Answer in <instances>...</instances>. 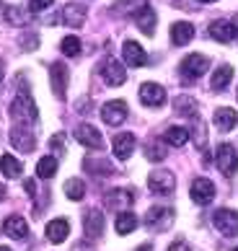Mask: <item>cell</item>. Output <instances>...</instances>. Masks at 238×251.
<instances>
[{
  "label": "cell",
  "instance_id": "obj_1",
  "mask_svg": "<svg viewBox=\"0 0 238 251\" xmlns=\"http://www.w3.org/2000/svg\"><path fill=\"white\" fill-rule=\"evenodd\" d=\"M11 117L16 119L18 125H34L36 119H39V111H36V104H34V99L29 96V91H21V94L13 99Z\"/></svg>",
  "mask_w": 238,
  "mask_h": 251
},
{
  "label": "cell",
  "instance_id": "obj_2",
  "mask_svg": "<svg viewBox=\"0 0 238 251\" xmlns=\"http://www.w3.org/2000/svg\"><path fill=\"white\" fill-rule=\"evenodd\" d=\"M215 163H217V169H220L223 176H233V174L238 171V153H236V148H233L231 143L217 145Z\"/></svg>",
  "mask_w": 238,
  "mask_h": 251
},
{
  "label": "cell",
  "instance_id": "obj_3",
  "mask_svg": "<svg viewBox=\"0 0 238 251\" xmlns=\"http://www.w3.org/2000/svg\"><path fill=\"white\" fill-rule=\"evenodd\" d=\"M148 187H150L153 194L166 197V194H171L173 187H176V179H173V174L166 171V169H155V171H150V176H148Z\"/></svg>",
  "mask_w": 238,
  "mask_h": 251
},
{
  "label": "cell",
  "instance_id": "obj_4",
  "mask_svg": "<svg viewBox=\"0 0 238 251\" xmlns=\"http://www.w3.org/2000/svg\"><path fill=\"white\" fill-rule=\"evenodd\" d=\"M213 226L220 230L223 236H236V233H238V212H236V210H228V207L215 210Z\"/></svg>",
  "mask_w": 238,
  "mask_h": 251
},
{
  "label": "cell",
  "instance_id": "obj_5",
  "mask_svg": "<svg viewBox=\"0 0 238 251\" xmlns=\"http://www.w3.org/2000/svg\"><path fill=\"white\" fill-rule=\"evenodd\" d=\"M173 223V210L171 207H150L148 212H145V226H148L150 230H166L171 228Z\"/></svg>",
  "mask_w": 238,
  "mask_h": 251
},
{
  "label": "cell",
  "instance_id": "obj_6",
  "mask_svg": "<svg viewBox=\"0 0 238 251\" xmlns=\"http://www.w3.org/2000/svg\"><path fill=\"white\" fill-rule=\"evenodd\" d=\"M207 73V57L205 54H187L184 60H181V75L187 80H197L199 75H205Z\"/></svg>",
  "mask_w": 238,
  "mask_h": 251
},
{
  "label": "cell",
  "instance_id": "obj_7",
  "mask_svg": "<svg viewBox=\"0 0 238 251\" xmlns=\"http://www.w3.org/2000/svg\"><path fill=\"white\" fill-rule=\"evenodd\" d=\"M101 75H104V80H106V86L117 88V86H122V83L127 80V70H124L122 62H117L114 57H109V60H104V65H101Z\"/></svg>",
  "mask_w": 238,
  "mask_h": 251
},
{
  "label": "cell",
  "instance_id": "obj_8",
  "mask_svg": "<svg viewBox=\"0 0 238 251\" xmlns=\"http://www.w3.org/2000/svg\"><path fill=\"white\" fill-rule=\"evenodd\" d=\"M135 202V194L130 189H112L104 194V204L109 210H119V212H127L130 204Z\"/></svg>",
  "mask_w": 238,
  "mask_h": 251
},
{
  "label": "cell",
  "instance_id": "obj_9",
  "mask_svg": "<svg viewBox=\"0 0 238 251\" xmlns=\"http://www.w3.org/2000/svg\"><path fill=\"white\" fill-rule=\"evenodd\" d=\"M191 200H194L197 204H210L215 200V184L210 181V179H205V176H199V179H194L191 181Z\"/></svg>",
  "mask_w": 238,
  "mask_h": 251
},
{
  "label": "cell",
  "instance_id": "obj_10",
  "mask_svg": "<svg viewBox=\"0 0 238 251\" xmlns=\"http://www.w3.org/2000/svg\"><path fill=\"white\" fill-rule=\"evenodd\" d=\"M101 119L106 125H112V127L122 125L127 119V104L124 101H109V104L101 106Z\"/></svg>",
  "mask_w": 238,
  "mask_h": 251
},
{
  "label": "cell",
  "instance_id": "obj_11",
  "mask_svg": "<svg viewBox=\"0 0 238 251\" xmlns=\"http://www.w3.org/2000/svg\"><path fill=\"white\" fill-rule=\"evenodd\" d=\"M83 230H86V238L96 241L104 233V212L101 210H88L83 215Z\"/></svg>",
  "mask_w": 238,
  "mask_h": 251
},
{
  "label": "cell",
  "instance_id": "obj_12",
  "mask_svg": "<svg viewBox=\"0 0 238 251\" xmlns=\"http://www.w3.org/2000/svg\"><path fill=\"white\" fill-rule=\"evenodd\" d=\"M11 145L16 148V151H21V153H31L34 151V135L29 132V127H24V125H18L11 129Z\"/></svg>",
  "mask_w": 238,
  "mask_h": 251
},
{
  "label": "cell",
  "instance_id": "obj_13",
  "mask_svg": "<svg viewBox=\"0 0 238 251\" xmlns=\"http://www.w3.org/2000/svg\"><path fill=\"white\" fill-rule=\"evenodd\" d=\"M75 140H78L80 145H86V148H94V151H98V148L104 145L101 132H98L96 127H91V125H80V127H75Z\"/></svg>",
  "mask_w": 238,
  "mask_h": 251
},
{
  "label": "cell",
  "instance_id": "obj_14",
  "mask_svg": "<svg viewBox=\"0 0 238 251\" xmlns=\"http://www.w3.org/2000/svg\"><path fill=\"white\" fill-rule=\"evenodd\" d=\"M140 101L145 106H161L166 101V91L158 83H143L140 86Z\"/></svg>",
  "mask_w": 238,
  "mask_h": 251
},
{
  "label": "cell",
  "instance_id": "obj_15",
  "mask_svg": "<svg viewBox=\"0 0 238 251\" xmlns=\"http://www.w3.org/2000/svg\"><path fill=\"white\" fill-rule=\"evenodd\" d=\"M112 151L119 161H127V158L135 153V135L132 132H119L112 140Z\"/></svg>",
  "mask_w": 238,
  "mask_h": 251
},
{
  "label": "cell",
  "instance_id": "obj_16",
  "mask_svg": "<svg viewBox=\"0 0 238 251\" xmlns=\"http://www.w3.org/2000/svg\"><path fill=\"white\" fill-rule=\"evenodd\" d=\"M49 78H52V91L57 99H65V86H68V68L62 62L49 65Z\"/></svg>",
  "mask_w": 238,
  "mask_h": 251
},
{
  "label": "cell",
  "instance_id": "obj_17",
  "mask_svg": "<svg viewBox=\"0 0 238 251\" xmlns=\"http://www.w3.org/2000/svg\"><path fill=\"white\" fill-rule=\"evenodd\" d=\"M122 54H124V65H132V68H143V65L148 62L145 50L137 42H132V39L122 44Z\"/></svg>",
  "mask_w": 238,
  "mask_h": 251
},
{
  "label": "cell",
  "instance_id": "obj_18",
  "mask_svg": "<svg viewBox=\"0 0 238 251\" xmlns=\"http://www.w3.org/2000/svg\"><path fill=\"white\" fill-rule=\"evenodd\" d=\"M3 230H5V236H11L16 241H24L26 236H29V223H26L21 215H11V218H5Z\"/></svg>",
  "mask_w": 238,
  "mask_h": 251
},
{
  "label": "cell",
  "instance_id": "obj_19",
  "mask_svg": "<svg viewBox=\"0 0 238 251\" xmlns=\"http://www.w3.org/2000/svg\"><path fill=\"white\" fill-rule=\"evenodd\" d=\"M213 122H215V127L220 129V132H231V129L238 125V114H236V109H231V106H220V109H215Z\"/></svg>",
  "mask_w": 238,
  "mask_h": 251
},
{
  "label": "cell",
  "instance_id": "obj_20",
  "mask_svg": "<svg viewBox=\"0 0 238 251\" xmlns=\"http://www.w3.org/2000/svg\"><path fill=\"white\" fill-rule=\"evenodd\" d=\"M44 233H47V241H49V244H62V241L68 238V233H70V223H68L65 218L49 220Z\"/></svg>",
  "mask_w": 238,
  "mask_h": 251
},
{
  "label": "cell",
  "instance_id": "obj_21",
  "mask_svg": "<svg viewBox=\"0 0 238 251\" xmlns=\"http://www.w3.org/2000/svg\"><path fill=\"white\" fill-rule=\"evenodd\" d=\"M207 34L213 36L215 42H220V44H228V42L236 39V31H233L231 21H213V24H210V29H207Z\"/></svg>",
  "mask_w": 238,
  "mask_h": 251
},
{
  "label": "cell",
  "instance_id": "obj_22",
  "mask_svg": "<svg viewBox=\"0 0 238 251\" xmlns=\"http://www.w3.org/2000/svg\"><path fill=\"white\" fill-rule=\"evenodd\" d=\"M191 36H194V26H191L189 21L171 24V42L176 44V47H184V44H189Z\"/></svg>",
  "mask_w": 238,
  "mask_h": 251
},
{
  "label": "cell",
  "instance_id": "obj_23",
  "mask_svg": "<svg viewBox=\"0 0 238 251\" xmlns=\"http://www.w3.org/2000/svg\"><path fill=\"white\" fill-rule=\"evenodd\" d=\"M60 21H65L68 26H83V21H86V8L78 5V3L65 5V8H62V13H60Z\"/></svg>",
  "mask_w": 238,
  "mask_h": 251
},
{
  "label": "cell",
  "instance_id": "obj_24",
  "mask_svg": "<svg viewBox=\"0 0 238 251\" xmlns=\"http://www.w3.org/2000/svg\"><path fill=\"white\" fill-rule=\"evenodd\" d=\"M21 161L18 158H13L11 153H3L0 155V171H3V176H8V179H18L21 176Z\"/></svg>",
  "mask_w": 238,
  "mask_h": 251
},
{
  "label": "cell",
  "instance_id": "obj_25",
  "mask_svg": "<svg viewBox=\"0 0 238 251\" xmlns=\"http://www.w3.org/2000/svg\"><path fill=\"white\" fill-rule=\"evenodd\" d=\"M135 21H137V26H140V31H143V34H148V36L155 34V13H153V8H150V5H148V8H143V11L135 16Z\"/></svg>",
  "mask_w": 238,
  "mask_h": 251
},
{
  "label": "cell",
  "instance_id": "obj_26",
  "mask_svg": "<svg viewBox=\"0 0 238 251\" xmlns=\"http://www.w3.org/2000/svg\"><path fill=\"white\" fill-rule=\"evenodd\" d=\"M231 78H233V68H231V65H220V68L213 73V80H210V86H213L215 91H223L228 83H231Z\"/></svg>",
  "mask_w": 238,
  "mask_h": 251
},
{
  "label": "cell",
  "instance_id": "obj_27",
  "mask_svg": "<svg viewBox=\"0 0 238 251\" xmlns=\"http://www.w3.org/2000/svg\"><path fill=\"white\" fill-rule=\"evenodd\" d=\"M54 174H57V158L54 155L39 158V163H36V176H39V179H52Z\"/></svg>",
  "mask_w": 238,
  "mask_h": 251
},
{
  "label": "cell",
  "instance_id": "obj_28",
  "mask_svg": "<svg viewBox=\"0 0 238 251\" xmlns=\"http://www.w3.org/2000/svg\"><path fill=\"white\" fill-rule=\"evenodd\" d=\"M114 226H117V233H119V236H127V233H132V230L137 228V218L132 215L130 210H127V212H119Z\"/></svg>",
  "mask_w": 238,
  "mask_h": 251
},
{
  "label": "cell",
  "instance_id": "obj_29",
  "mask_svg": "<svg viewBox=\"0 0 238 251\" xmlns=\"http://www.w3.org/2000/svg\"><path fill=\"white\" fill-rule=\"evenodd\" d=\"M163 140H166L168 145H173V148H181V145H187L189 132H187V127H168L166 135H163Z\"/></svg>",
  "mask_w": 238,
  "mask_h": 251
},
{
  "label": "cell",
  "instance_id": "obj_30",
  "mask_svg": "<svg viewBox=\"0 0 238 251\" xmlns=\"http://www.w3.org/2000/svg\"><path fill=\"white\" fill-rule=\"evenodd\" d=\"M143 8H148V0H119L114 11L117 13H124V16H137Z\"/></svg>",
  "mask_w": 238,
  "mask_h": 251
},
{
  "label": "cell",
  "instance_id": "obj_31",
  "mask_svg": "<svg viewBox=\"0 0 238 251\" xmlns=\"http://www.w3.org/2000/svg\"><path fill=\"white\" fill-rule=\"evenodd\" d=\"M65 194H68V200L80 202V200L86 197V184L80 181V179H68L65 181Z\"/></svg>",
  "mask_w": 238,
  "mask_h": 251
},
{
  "label": "cell",
  "instance_id": "obj_32",
  "mask_svg": "<svg viewBox=\"0 0 238 251\" xmlns=\"http://www.w3.org/2000/svg\"><path fill=\"white\" fill-rule=\"evenodd\" d=\"M173 106H176V111L184 114V117H197V101L191 96H179L176 101H173Z\"/></svg>",
  "mask_w": 238,
  "mask_h": 251
},
{
  "label": "cell",
  "instance_id": "obj_33",
  "mask_svg": "<svg viewBox=\"0 0 238 251\" xmlns=\"http://www.w3.org/2000/svg\"><path fill=\"white\" fill-rule=\"evenodd\" d=\"M60 50H62V54H68V57H78L80 54V39L78 36H65L60 44Z\"/></svg>",
  "mask_w": 238,
  "mask_h": 251
},
{
  "label": "cell",
  "instance_id": "obj_34",
  "mask_svg": "<svg viewBox=\"0 0 238 251\" xmlns=\"http://www.w3.org/2000/svg\"><path fill=\"white\" fill-rule=\"evenodd\" d=\"M145 155H148V161H163L166 158V148H163V143L161 140H153L150 145H148V151H145Z\"/></svg>",
  "mask_w": 238,
  "mask_h": 251
},
{
  "label": "cell",
  "instance_id": "obj_35",
  "mask_svg": "<svg viewBox=\"0 0 238 251\" xmlns=\"http://www.w3.org/2000/svg\"><path fill=\"white\" fill-rule=\"evenodd\" d=\"M5 21H8V24H13V26H21V24L26 21V16H24L21 8L8 5V8H5Z\"/></svg>",
  "mask_w": 238,
  "mask_h": 251
},
{
  "label": "cell",
  "instance_id": "obj_36",
  "mask_svg": "<svg viewBox=\"0 0 238 251\" xmlns=\"http://www.w3.org/2000/svg\"><path fill=\"white\" fill-rule=\"evenodd\" d=\"M52 3H54V0H29V11L39 13V11H44V8H49Z\"/></svg>",
  "mask_w": 238,
  "mask_h": 251
},
{
  "label": "cell",
  "instance_id": "obj_37",
  "mask_svg": "<svg viewBox=\"0 0 238 251\" xmlns=\"http://www.w3.org/2000/svg\"><path fill=\"white\" fill-rule=\"evenodd\" d=\"M49 145H52L54 151L60 153V151H62V145H65V135H62V132H57V135H54L52 140H49Z\"/></svg>",
  "mask_w": 238,
  "mask_h": 251
},
{
  "label": "cell",
  "instance_id": "obj_38",
  "mask_svg": "<svg viewBox=\"0 0 238 251\" xmlns=\"http://www.w3.org/2000/svg\"><path fill=\"white\" fill-rule=\"evenodd\" d=\"M168 251H191V249L184 244V241H173V244L168 246Z\"/></svg>",
  "mask_w": 238,
  "mask_h": 251
},
{
  "label": "cell",
  "instance_id": "obj_39",
  "mask_svg": "<svg viewBox=\"0 0 238 251\" xmlns=\"http://www.w3.org/2000/svg\"><path fill=\"white\" fill-rule=\"evenodd\" d=\"M135 251H153V246L150 244H143V246H137Z\"/></svg>",
  "mask_w": 238,
  "mask_h": 251
},
{
  "label": "cell",
  "instance_id": "obj_40",
  "mask_svg": "<svg viewBox=\"0 0 238 251\" xmlns=\"http://www.w3.org/2000/svg\"><path fill=\"white\" fill-rule=\"evenodd\" d=\"M231 24H233V31H236V42H238V16L233 18V21H231Z\"/></svg>",
  "mask_w": 238,
  "mask_h": 251
},
{
  "label": "cell",
  "instance_id": "obj_41",
  "mask_svg": "<svg viewBox=\"0 0 238 251\" xmlns=\"http://www.w3.org/2000/svg\"><path fill=\"white\" fill-rule=\"evenodd\" d=\"M0 80H3V62H0Z\"/></svg>",
  "mask_w": 238,
  "mask_h": 251
},
{
  "label": "cell",
  "instance_id": "obj_42",
  "mask_svg": "<svg viewBox=\"0 0 238 251\" xmlns=\"http://www.w3.org/2000/svg\"><path fill=\"white\" fill-rule=\"evenodd\" d=\"M199 3H215V0H199Z\"/></svg>",
  "mask_w": 238,
  "mask_h": 251
},
{
  "label": "cell",
  "instance_id": "obj_43",
  "mask_svg": "<svg viewBox=\"0 0 238 251\" xmlns=\"http://www.w3.org/2000/svg\"><path fill=\"white\" fill-rule=\"evenodd\" d=\"M0 251H11V249H8V246H0Z\"/></svg>",
  "mask_w": 238,
  "mask_h": 251
},
{
  "label": "cell",
  "instance_id": "obj_44",
  "mask_svg": "<svg viewBox=\"0 0 238 251\" xmlns=\"http://www.w3.org/2000/svg\"><path fill=\"white\" fill-rule=\"evenodd\" d=\"M3 194H5V192H3V187H0V200H3Z\"/></svg>",
  "mask_w": 238,
  "mask_h": 251
},
{
  "label": "cell",
  "instance_id": "obj_45",
  "mask_svg": "<svg viewBox=\"0 0 238 251\" xmlns=\"http://www.w3.org/2000/svg\"><path fill=\"white\" fill-rule=\"evenodd\" d=\"M236 251H238V249H236Z\"/></svg>",
  "mask_w": 238,
  "mask_h": 251
}]
</instances>
